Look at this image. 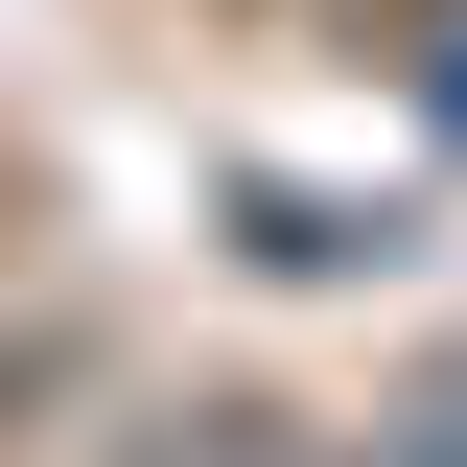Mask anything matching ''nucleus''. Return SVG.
Instances as JSON below:
<instances>
[{"label": "nucleus", "mask_w": 467, "mask_h": 467, "mask_svg": "<svg viewBox=\"0 0 467 467\" xmlns=\"http://www.w3.org/2000/svg\"><path fill=\"white\" fill-rule=\"evenodd\" d=\"M398 467H467V374H444V398H420V444H398Z\"/></svg>", "instance_id": "1"}]
</instances>
